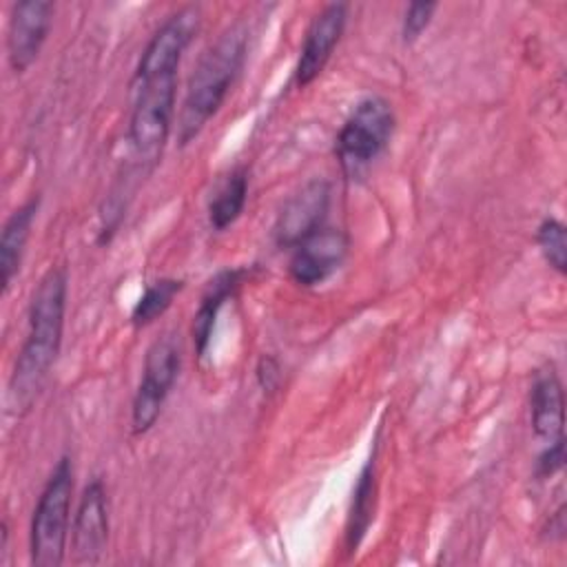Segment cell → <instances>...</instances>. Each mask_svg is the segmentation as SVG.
Instances as JSON below:
<instances>
[{"label": "cell", "mask_w": 567, "mask_h": 567, "mask_svg": "<svg viewBox=\"0 0 567 567\" xmlns=\"http://www.w3.org/2000/svg\"><path fill=\"white\" fill-rule=\"evenodd\" d=\"M529 414L534 432L547 443L563 436L565 396L554 368L540 370L529 390Z\"/></svg>", "instance_id": "14"}, {"label": "cell", "mask_w": 567, "mask_h": 567, "mask_svg": "<svg viewBox=\"0 0 567 567\" xmlns=\"http://www.w3.org/2000/svg\"><path fill=\"white\" fill-rule=\"evenodd\" d=\"M199 7H184L175 11L148 40L135 69V78L155 73H177L179 60L199 29Z\"/></svg>", "instance_id": "8"}, {"label": "cell", "mask_w": 567, "mask_h": 567, "mask_svg": "<svg viewBox=\"0 0 567 567\" xmlns=\"http://www.w3.org/2000/svg\"><path fill=\"white\" fill-rule=\"evenodd\" d=\"M66 310V272L51 268L38 284L29 306L27 339L9 379L11 412H27L42 390L51 365L58 359Z\"/></svg>", "instance_id": "1"}, {"label": "cell", "mask_w": 567, "mask_h": 567, "mask_svg": "<svg viewBox=\"0 0 567 567\" xmlns=\"http://www.w3.org/2000/svg\"><path fill=\"white\" fill-rule=\"evenodd\" d=\"M436 11V2H412L401 20V38L403 42H414L430 24Z\"/></svg>", "instance_id": "20"}, {"label": "cell", "mask_w": 567, "mask_h": 567, "mask_svg": "<svg viewBox=\"0 0 567 567\" xmlns=\"http://www.w3.org/2000/svg\"><path fill=\"white\" fill-rule=\"evenodd\" d=\"M392 133V104L379 95L363 97L337 133L334 153L341 171L348 177H359L385 151Z\"/></svg>", "instance_id": "5"}, {"label": "cell", "mask_w": 567, "mask_h": 567, "mask_svg": "<svg viewBox=\"0 0 567 567\" xmlns=\"http://www.w3.org/2000/svg\"><path fill=\"white\" fill-rule=\"evenodd\" d=\"M348 20V4L330 2L310 22L306 38L299 49V60L295 66V84L299 89L308 86L326 69L334 47L339 44Z\"/></svg>", "instance_id": "9"}, {"label": "cell", "mask_w": 567, "mask_h": 567, "mask_svg": "<svg viewBox=\"0 0 567 567\" xmlns=\"http://www.w3.org/2000/svg\"><path fill=\"white\" fill-rule=\"evenodd\" d=\"M246 268H226L219 270L206 286L202 301L193 315V346H195V354L202 359L208 350L210 337H213V328L215 321L219 317V310L224 308V303L237 292V288L241 286L244 277H246Z\"/></svg>", "instance_id": "13"}, {"label": "cell", "mask_w": 567, "mask_h": 567, "mask_svg": "<svg viewBox=\"0 0 567 567\" xmlns=\"http://www.w3.org/2000/svg\"><path fill=\"white\" fill-rule=\"evenodd\" d=\"M73 496V465L66 456L58 461L47 478L31 516L29 551L33 567H60L64 560Z\"/></svg>", "instance_id": "3"}, {"label": "cell", "mask_w": 567, "mask_h": 567, "mask_svg": "<svg viewBox=\"0 0 567 567\" xmlns=\"http://www.w3.org/2000/svg\"><path fill=\"white\" fill-rule=\"evenodd\" d=\"M179 365L182 352L175 334L166 332L151 343L131 408V425L135 434H144L155 425L164 401L177 381Z\"/></svg>", "instance_id": "6"}, {"label": "cell", "mask_w": 567, "mask_h": 567, "mask_svg": "<svg viewBox=\"0 0 567 567\" xmlns=\"http://www.w3.org/2000/svg\"><path fill=\"white\" fill-rule=\"evenodd\" d=\"M565 463V439H554L547 443V447L540 452L536 461V476L538 478H549L554 476Z\"/></svg>", "instance_id": "21"}, {"label": "cell", "mask_w": 567, "mask_h": 567, "mask_svg": "<svg viewBox=\"0 0 567 567\" xmlns=\"http://www.w3.org/2000/svg\"><path fill=\"white\" fill-rule=\"evenodd\" d=\"M184 288L182 279H173V277H164L157 281H151L142 297L137 299V303L133 306L131 312V323L135 328H144L151 326L155 319H159L173 303V299L179 295V290Z\"/></svg>", "instance_id": "18"}, {"label": "cell", "mask_w": 567, "mask_h": 567, "mask_svg": "<svg viewBox=\"0 0 567 567\" xmlns=\"http://www.w3.org/2000/svg\"><path fill=\"white\" fill-rule=\"evenodd\" d=\"M536 244L540 255L558 275L567 272V230L556 217H545L536 230Z\"/></svg>", "instance_id": "19"}, {"label": "cell", "mask_w": 567, "mask_h": 567, "mask_svg": "<svg viewBox=\"0 0 567 567\" xmlns=\"http://www.w3.org/2000/svg\"><path fill=\"white\" fill-rule=\"evenodd\" d=\"M53 18V4L47 0L16 2L7 29V60L16 73H24L38 58Z\"/></svg>", "instance_id": "10"}, {"label": "cell", "mask_w": 567, "mask_h": 567, "mask_svg": "<svg viewBox=\"0 0 567 567\" xmlns=\"http://www.w3.org/2000/svg\"><path fill=\"white\" fill-rule=\"evenodd\" d=\"M40 206V197L33 195L31 199H27L20 208H16L9 219L2 226L0 233V275H2V292H7L11 288L13 277L20 270L22 264V255H24V246L29 241L31 235V226L35 219Z\"/></svg>", "instance_id": "15"}, {"label": "cell", "mask_w": 567, "mask_h": 567, "mask_svg": "<svg viewBox=\"0 0 567 567\" xmlns=\"http://www.w3.org/2000/svg\"><path fill=\"white\" fill-rule=\"evenodd\" d=\"M248 33L241 24L228 27L202 55L195 66L182 111L177 117V140L182 146L193 142L206 122L224 104L246 55Z\"/></svg>", "instance_id": "2"}, {"label": "cell", "mask_w": 567, "mask_h": 567, "mask_svg": "<svg viewBox=\"0 0 567 567\" xmlns=\"http://www.w3.org/2000/svg\"><path fill=\"white\" fill-rule=\"evenodd\" d=\"M71 547L75 563L93 565L102 558L109 543V509H106V492L100 478L91 481L78 503L73 529H71Z\"/></svg>", "instance_id": "12"}, {"label": "cell", "mask_w": 567, "mask_h": 567, "mask_svg": "<svg viewBox=\"0 0 567 567\" xmlns=\"http://www.w3.org/2000/svg\"><path fill=\"white\" fill-rule=\"evenodd\" d=\"M374 505H377V472H374V454L363 463L357 485L352 489L348 518H346V549L354 554L363 543L372 520H374Z\"/></svg>", "instance_id": "16"}, {"label": "cell", "mask_w": 567, "mask_h": 567, "mask_svg": "<svg viewBox=\"0 0 567 567\" xmlns=\"http://www.w3.org/2000/svg\"><path fill=\"white\" fill-rule=\"evenodd\" d=\"M348 244L350 241L343 230L328 226L317 228L292 248L288 266L292 281L306 288L323 284L341 268L348 255Z\"/></svg>", "instance_id": "7"}, {"label": "cell", "mask_w": 567, "mask_h": 567, "mask_svg": "<svg viewBox=\"0 0 567 567\" xmlns=\"http://www.w3.org/2000/svg\"><path fill=\"white\" fill-rule=\"evenodd\" d=\"M328 206L330 184L326 179H310L284 204L275 224V244L279 248H295L323 226Z\"/></svg>", "instance_id": "11"}, {"label": "cell", "mask_w": 567, "mask_h": 567, "mask_svg": "<svg viewBox=\"0 0 567 567\" xmlns=\"http://www.w3.org/2000/svg\"><path fill=\"white\" fill-rule=\"evenodd\" d=\"M248 197V173L244 168L230 171L217 186L208 202V221L215 230H224L237 221Z\"/></svg>", "instance_id": "17"}, {"label": "cell", "mask_w": 567, "mask_h": 567, "mask_svg": "<svg viewBox=\"0 0 567 567\" xmlns=\"http://www.w3.org/2000/svg\"><path fill=\"white\" fill-rule=\"evenodd\" d=\"M177 73H155L135 78V102L131 111L128 140L135 157L157 162L173 124Z\"/></svg>", "instance_id": "4"}]
</instances>
